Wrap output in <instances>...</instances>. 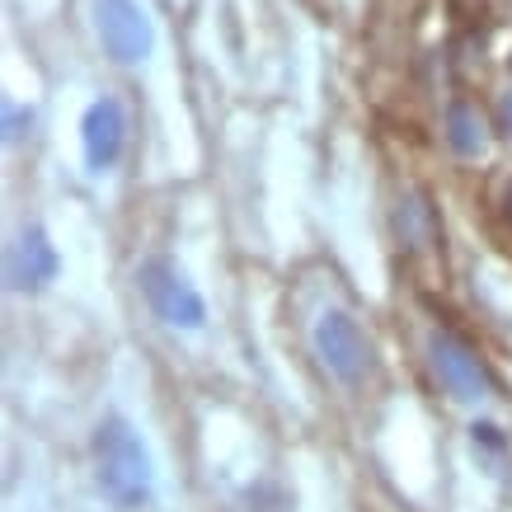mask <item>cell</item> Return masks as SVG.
Returning <instances> with one entry per match:
<instances>
[{"label": "cell", "mask_w": 512, "mask_h": 512, "mask_svg": "<svg viewBox=\"0 0 512 512\" xmlns=\"http://www.w3.org/2000/svg\"><path fill=\"white\" fill-rule=\"evenodd\" d=\"M94 480L104 489L109 503L137 512L156 494V470H151V451L137 437L127 419H104L94 428Z\"/></svg>", "instance_id": "1"}, {"label": "cell", "mask_w": 512, "mask_h": 512, "mask_svg": "<svg viewBox=\"0 0 512 512\" xmlns=\"http://www.w3.org/2000/svg\"><path fill=\"white\" fill-rule=\"evenodd\" d=\"M311 339H315L320 362H325V372L334 376V381H343V386H362L367 372L376 367V348H372V339L362 334V325H357L353 315L325 311L315 320Z\"/></svg>", "instance_id": "2"}, {"label": "cell", "mask_w": 512, "mask_h": 512, "mask_svg": "<svg viewBox=\"0 0 512 512\" xmlns=\"http://www.w3.org/2000/svg\"><path fill=\"white\" fill-rule=\"evenodd\" d=\"M428 367H433L437 386L447 390L451 400L475 404V400H484V395H494V372H489L484 357L475 353L461 334H451V329H437L433 339H428Z\"/></svg>", "instance_id": "3"}, {"label": "cell", "mask_w": 512, "mask_h": 512, "mask_svg": "<svg viewBox=\"0 0 512 512\" xmlns=\"http://www.w3.org/2000/svg\"><path fill=\"white\" fill-rule=\"evenodd\" d=\"M94 10V33L118 66H137L151 57L156 47V33H151V19L137 0H90Z\"/></svg>", "instance_id": "4"}, {"label": "cell", "mask_w": 512, "mask_h": 512, "mask_svg": "<svg viewBox=\"0 0 512 512\" xmlns=\"http://www.w3.org/2000/svg\"><path fill=\"white\" fill-rule=\"evenodd\" d=\"M141 292L151 301V311L174 329H202L207 320V301L193 292V282H184L170 264H146L141 268Z\"/></svg>", "instance_id": "5"}, {"label": "cell", "mask_w": 512, "mask_h": 512, "mask_svg": "<svg viewBox=\"0 0 512 512\" xmlns=\"http://www.w3.org/2000/svg\"><path fill=\"white\" fill-rule=\"evenodd\" d=\"M80 146H85V165L90 170H113L127 146V118L118 99H94L85 118H80Z\"/></svg>", "instance_id": "6"}, {"label": "cell", "mask_w": 512, "mask_h": 512, "mask_svg": "<svg viewBox=\"0 0 512 512\" xmlns=\"http://www.w3.org/2000/svg\"><path fill=\"white\" fill-rule=\"evenodd\" d=\"M57 268H62V259H57L43 226L19 231V240L10 245V264H5V278H10L15 292H43L47 282L57 278Z\"/></svg>", "instance_id": "7"}, {"label": "cell", "mask_w": 512, "mask_h": 512, "mask_svg": "<svg viewBox=\"0 0 512 512\" xmlns=\"http://www.w3.org/2000/svg\"><path fill=\"white\" fill-rule=\"evenodd\" d=\"M447 141H451V151L456 156H480L484 151V123H480V113L470 109L466 99L461 104H451V113H447Z\"/></svg>", "instance_id": "8"}, {"label": "cell", "mask_w": 512, "mask_h": 512, "mask_svg": "<svg viewBox=\"0 0 512 512\" xmlns=\"http://www.w3.org/2000/svg\"><path fill=\"white\" fill-rule=\"evenodd\" d=\"M33 127V113H24V109H15V104H5V137L10 141H19L24 132Z\"/></svg>", "instance_id": "9"}, {"label": "cell", "mask_w": 512, "mask_h": 512, "mask_svg": "<svg viewBox=\"0 0 512 512\" xmlns=\"http://www.w3.org/2000/svg\"><path fill=\"white\" fill-rule=\"evenodd\" d=\"M470 437H475V447H494V451L508 447V442H503V433H498L494 423H475V428H470Z\"/></svg>", "instance_id": "10"}, {"label": "cell", "mask_w": 512, "mask_h": 512, "mask_svg": "<svg viewBox=\"0 0 512 512\" xmlns=\"http://www.w3.org/2000/svg\"><path fill=\"white\" fill-rule=\"evenodd\" d=\"M494 118H498V132H508V137H512V90H508V94H498Z\"/></svg>", "instance_id": "11"}, {"label": "cell", "mask_w": 512, "mask_h": 512, "mask_svg": "<svg viewBox=\"0 0 512 512\" xmlns=\"http://www.w3.org/2000/svg\"><path fill=\"white\" fill-rule=\"evenodd\" d=\"M508 217H512V188H508Z\"/></svg>", "instance_id": "12"}]
</instances>
